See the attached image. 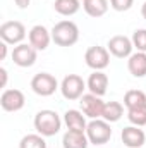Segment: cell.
I'll return each instance as SVG.
<instances>
[{
  "mask_svg": "<svg viewBox=\"0 0 146 148\" xmlns=\"http://www.w3.org/2000/svg\"><path fill=\"white\" fill-rule=\"evenodd\" d=\"M127 69L134 77H145L146 76V53L136 52L127 60Z\"/></svg>",
  "mask_w": 146,
  "mask_h": 148,
  "instance_id": "2e32d148",
  "label": "cell"
},
{
  "mask_svg": "<svg viewBox=\"0 0 146 148\" xmlns=\"http://www.w3.org/2000/svg\"><path fill=\"white\" fill-rule=\"evenodd\" d=\"M79 40V28L72 21H60L52 28V41L59 47H72Z\"/></svg>",
  "mask_w": 146,
  "mask_h": 148,
  "instance_id": "7a4b0ae2",
  "label": "cell"
},
{
  "mask_svg": "<svg viewBox=\"0 0 146 148\" xmlns=\"http://www.w3.org/2000/svg\"><path fill=\"white\" fill-rule=\"evenodd\" d=\"M43 138L45 136L41 134H26L21 140L19 148H46V141Z\"/></svg>",
  "mask_w": 146,
  "mask_h": 148,
  "instance_id": "603a6c76",
  "label": "cell"
},
{
  "mask_svg": "<svg viewBox=\"0 0 146 148\" xmlns=\"http://www.w3.org/2000/svg\"><path fill=\"white\" fill-rule=\"evenodd\" d=\"M98 148H105V147H98Z\"/></svg>",
  "mask_w": 146,
  "mask_h": 148,
  "instance_id": "f546056e",
  "label": "cell"
},
{
  "mask_svg": "<svg viewBox=\"0 0 146 148\" xmlns=\"http://www.w3.org/2000/svg\"><path fill=\"white\" fill-rule=\"evenodd\" d=\"M86 83L81 76L77 74H69L62 79L60 83V91H62V97L65 100H79L83 95H84V90H86Z\"/></svg>",
  "mask_w": 146,
  "mask_h": 148,
  "instance_id": "277c9868",
  "label": "cell"
},
{
  "mask_svg": "<svg viewBox=\"0 0 146 148\" xmlns=\"http://www.w3.org/2000/svg\"><path fill=\"white\" fill-rule=\"evenodd\" d=\"M29 3H31V0H16V5H17L19 9H26Z\"/></svg>",
  "mask_w": 146,
  "mask_h": 148,
  "instance_id": "4316f807",
  "label": "cell"
},
{
  "mask_svg": "<svg viewBox=\"0 0 146 148\" xmlns=\"http://www.w3.org/2000/svg\"><path fill=\"white\" fill-rule=\"evenodd\" d=\"M122 115H124V105L120 102H107L103 107L102 119H105L107 122H117L120 121Z\"/></svg>",
  "mask_w": 146,
  "mask_h": 148,
  "instance_id": "d6986e66",
  "label": "cell"
},
{
  "mask_svg": "<svg viewBox=\"0 0 146 148\" xmlns=\"http://www.w3.org/2000/svg\"><path fill=\"white\" fill-rule=\"evenodd\" d=\"M62 145L64 148H88L89 140L86 136V133L81 131H67L62 138Z\"/></svg>",
  "mask_w": 146,
  "mask_h": 148,
  "instance_id": "e0dca14e",
  "label": "cell"
},
{
  "mask_svg": "<svg viewBox=\"0 0 146 148\" xmlns=\"http://www.w3.org/2000/svg\"><path fill=\"white\" fill-rule=\"evenodd\" d=\"M86 86H88L89 93H93L96 97H103L108 88V76L102 71H93V74H89V77L86 81Z\"/></svg>",
  "mask_w": 146,
  "mask_h": 148,
  "instance_id": "5bb4252c",
  "label": "cell"
},
{
  "mask_svg": "<svg viewBox=\"0 0 146 148\" xmlns=\"http://www.w3.org/2000/svg\"><path fill=\"white\" fill-rule=\"evenodd\" d=\"M141 14H143V17H145V21H146V2L143 3V7H141Z\"/></svg>",
  "mask_w": 146,
  "mask_h": 148,
  "instance_id": "f1b7e54d",
  "label": "cell"
},
{
  "mask_svg": "<svg viewBox=\"0 0 146 148\" xmlns=\"http://www.w3.org/2000/svg\"><path fill=\"white\" fill-rule=\"evenodd\" d=\"M132 3H134V0H110L112 9L117 10V12H126V10H129V9L132 7Z\"/></svg>",
  "mask_w": 146,
  "mask_h": 148,
  "instance_id": "d4e9b609",
  "label": "cell"
},
{
  "mask_svg": "<svg viewBox=\"0 0 146 148\" xmlns=\"http://www.w3.org/2000/svg\"><path fill=\"white\" fill-rule=\"evenodd\" d=\"M26 103L24 93L21 90H5L0 97V105L5 112H17L21 110Z\"/></svg>",
  "mask_w": 146,
  "mask_h": 148,
  "instance_id": "8fae6325",
  "label": "cell"
},
{
  "mask_svg": "<svg viewBox=\"0 0 146 148\" xmlns=\"http://www.w3.org/2000/svg\"><path fill=\"white\" fill-rule=\"evenodd\" d=\"M5 57H7V43L2 41L0 43V60H3Z\"/></svg>",
  "mask_w": 146,
  "mask_h": 148,
  "instance_id": "484cf974",
  "label": "cell"
},
{
  "mask_svg": "<svg viewBox=\"0 0 146 148\" xmlns=\"http://www.w3.org/2000/svg\"><path fill=\"white\" fill-rule=\"evenodd\" d=\"M83 9L91 17H102L108 10V0H83Z\"/></svg>",
  "mask_w": 146,
  "mask_h": 148,
  "instance_id": "ac0fdd59",
  "label": "cell"
},
{
  "mask_svg": "<svg viewBox=\"0 0 146 148\" xmlns=\"http://www.w3.org/2000/svg\"><path fill=\"white\" fill-rule=\"evenodd\" d=\"M64 122H65V126H67L69 131H81V133H86L88 124H86V119H84L83 112L74 110V109L67 110L64 114Z\"/></svg>",
  "mask_w": 146,
  "mask_h": 148,
  "instance_id": "9a60e30c",
  "label": "cell"
},
{
  "mask_svg": "<svg viewBox=\"0 0 146 148\" xmlns=\"http://www.w3.org/2000/svg\"><path fill=\"white\" fill-rule=\"evenodd\" d=\"M86 136L89 143H93L95 147H103L112 138L110 122H107L105 119H91V122L86 127Z\"/></svg>",
  "mask_w": 146,
  "mask_h": 148,
  "instance_id": "3957f363",
  "label": "cell"
},
{
  "mask_svg": "<svg viewBox=\"0 0 146 148\" xmlns=\"http://www.w3.org/2000/svg\"><path fill=\"white\" fill-rule=\"evenodd\" d=\"M124 105L129 109H136V107H143L146 105V95L141 90H129L124 95Z\"/></svg>",
  "mask_w": 146,
  "mask_h": 148,
  "instance_id": "44dd1931",
  "label": "cell"
},
{
  "mask_svg": "<svg viewBox=\"0 0 146 148\" xmlns=\"http://www.w3.org/2000/svg\"><path fill=\"white\" fill-rule=\"evenodd\" d=\"M59 83L50 73H38L31 79V90L40 97H50L57 91Z\"/></svg>",
  "mask_w": 146,
  "mask_h": 148,
  "instance_id": "52a82bcc",
  "label": "cell"
},
{
  "mask_svg": "<svg viewBox=\"0 0 146 148\" xmlns=\"http://www.w3.org/2000/svg\"><path fill=\"white\" fill-rule=\"evenodd\" d=\"M0 38L7 45H21L26 38V28L19 21H7L0 26Z\"/></svg>",
  "mask_w": 146,
  "mask_h": 148,
  "instance_id": "8992f818",
  "label": "cell"
},
{
  "mask_svg": "<svg viewBox=\"0 0 146 148\" xmlns=\"http://www.w3.org/2000/svg\"><path fill=\"white\" fill-rule=\"evenodd\" d=\"M60 127H62V121L55 110L45 109L35 115V129L38 131V134H41L45 138L55 136L60 131Z\"/></svg>",
  "mask_w": 146,
  "mask_h": 148,
  "instance_id": "6da1fadb",
  "label": "cell"
},
{
  "mask_svg": "<svg viewBox=\"0 0 146 148\" xmlns=\"http://www.w3.org/2000/svg\"><path fill=\"white\" fill-rule=\"evenodd\" d=\"M120 138L127 148H141L146 141V133L143 129H139L138 126H127L122 129Z\"/></svg>",
  "mask_w": 146,
  "mask_h": 148,
  "instance_id": "7c38bea8",
  "label": "cell"
},
{
  "mask_svg": "<svg viewBox=\"0 0 146 148\" xmlns=\"http://www.w3.org/2000/svg\"><path fill=\"white\" fill-rule=\"evenodd\" d=\"M0 76H2V88H5V84H7V71L3 67L0 69Z\"/></svg>",
  "mask_w": 146,
  "mask_h": 148,
  "instance_id": "83f0119b",
  "label": "cell"
},
{
  "mask_svg": "<svg viewBox=\"0 0 146 148\" xmlns=\"http://www.w3.org/2000/svg\"><path fill=\"white\" fill-rule=\"evenodd\" d=\"M132 45L138 52H145L146 53V29H136L132 33Z\"/></svg>",
  "mask_w": 146,
  "mask_h": 148,
  "instance_id": "cb8c5ba5",
  "label": "cell"
},
{
  "mask_svg": "<svg viewBox=\"0 0 146 148\" xmlns=\"http://www.w3.org/2000/svg\"><path fill=\"white\" fill-rule=\"evenodd\" d=\"M127 119L132 126H146V105L143 107H136V109H129L127 110Z\"/></svg>",
  "mask_w": 146,
  "mask_h": 148,
  "instance_id": "7402d4cb",
  "label": "cell"
},
{
  "mask_svg": "<svg viewBox=\"0 0 146 148\" xmlns=\"http://www.w3.org/2000/svg\"><path fill=\"white\" fill-rule=\"evenodd\" d=\"M107 48H108L110 53L113 57H117V59H129L132 55L134 45H132L131 38L124 36V35H117V36H112L108 40Z\"/></svg>",
  "mask_w": 146,
  "mask_h": 148,
  "instance_id": "9c48e42d",
  "label": "cell"
},
{
  "mask_svg": "<svg viewBox=\"0 0 146 148\" xmlns=\"http://www.w3.org/2000/svg\"><path fill=\"white\" fill-rule=\"evenodd\" d=\"M84 60L86 66L91 67L93 71H103L110 64V52L105 47H98V45L89 47L84 53Z\"/></svg>",
  "mask_w": 146,
  "mask_h": 148,
  "instance_id": "5b68a950",
  "label": "cell"
},
{
  "mask_svg": "<svg viewBox=\"0 0 146 148\" xmlns=\"http://www.w3.org/2000/svg\"><path fill=\"white\" fill-rule=\"evenodd\" d=\"M53 9L60 16H74L81 9V2L79 0H55Z\"/></svg>",
  "mask_w": 146,
  "mask_h": 148,
  "instance_id": "ffe728a7",
  "label": "cell"
},
{
  "mask_svg": "<svg viewBox=\"0 0 146 148\" xmlns=\"http://www.w3.org/2000/svg\"><path fill=\"white\" fill-rule=\"evenodd\" d=\"M28 38H29V45H33L36 50H46L52 41V31H48L41 24H36L28 33Z\"/></svg>",
  "mask_w": 146,
  "mask_h": 148,
  "instance_id": "4fadbf2b",
  "label": "cell"
},
{
  "mask_svg": "<svg viewBox=\"0 0 146 148\" xmlns=\"http://www.w3.org/2000/svg\"><path fill=\"white\" fill-rule=\"evenodd\" d=\"M79 103H81V110L86 117H89V119H100L102 117L103 107H105V102L102 100V97H96L93 93H86L79 98Z\"/></svg>",
  "mask_w": 146,
  "mask_h": 148,
  "instance_id": "ba28073f",
  "label": "cell"
},
{
  "mask_svg": "<svg viewBox=\"0 0 146 148\" xmlns=\"http://www.w3.org/2000/svg\"><path fill=\"white\" fill-rule=\"evenodd\" d=\"M12 60L19 67H31L36 62V48L28 43L16 45L12 50Z\"/></svg>",
  "mask_w": 146,
  "mask_h": 148,
  "instance_id": "30bf717a",
  "label": "cell"
}]
</instances>
